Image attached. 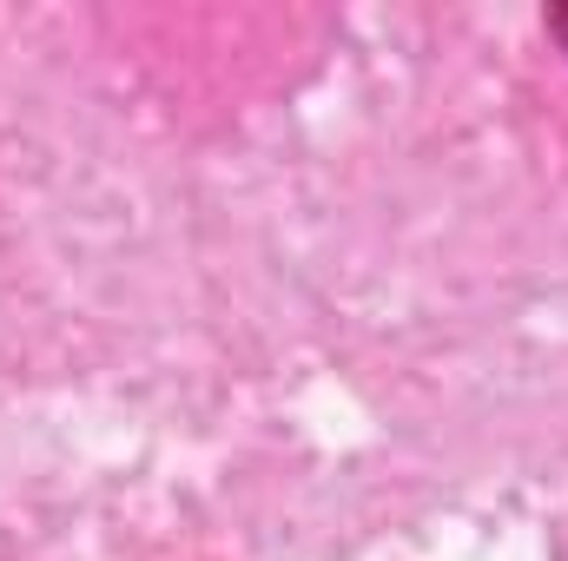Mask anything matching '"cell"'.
I'll list each match as a JSON object with an SVG mask.
<instances>
[{"label": "cell", "mask_w": 568, "mask_h": 561, "mask_svg": "<svg viewBox=\"0 0 568 561\" xmlns=\"http://www.w3.org/2000/svg\"><path fill=\"white\" fill-rule=\"evenodd\" d=\"M549 33H556V40L568 47V7H556V13H549Z\"/></svg>", "instance_id": "1"}]
</instances>
